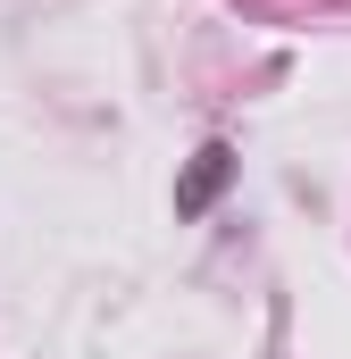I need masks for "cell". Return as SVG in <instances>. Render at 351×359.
I'll return each instance as SVG.
<instances>
[{
  "mask_svg": "<svg viewBox=\"0 0 351 359\" xmlns=\"http://www.w3.org/2000/svg\"><path fill=\"white\" fill-rule=\"evenodd\" d=\"M226 184H234V142H201V159H192L184 184H176V217H201Z\"/></svg>",
  "mask_w": 351,
  "mask_h": 359,
  "instance_id": "1",
  "label": "cell"
}]
</instances>
